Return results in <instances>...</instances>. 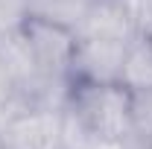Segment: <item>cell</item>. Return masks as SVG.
Segmentation results:
<instances>
[{
  "label": "cell",
  "instance_id": "6da1fadb",
  "mask_svg": "<svg viewBox=\"0 0 152 149\" xmlns=\"http://www.w3.org/2000/svg\"><path fill=\"white\" fill-rule=\"evenodd\" d=\"M64 117L88 140H132V91L120 82H70Z\"/></svg>",
  "mask_w": 152,
  "mask_h": 149
},
{
  "label": "cell",
  "instance_id": "7a4b0ae2",
  "mask_svg": "<svg viewBox=\"0 0 152 149\" xmlns=\"http://www.w3.org/2000/svg\"><path fill=\"white\" fill-rule=\"evenodd\" d=\"M0 149H64V105H18L0 129Z\"/></svg>",
  "mask_w": 152,
  "mask_h": 149
},
{
  "label": "cell",
  "instance_id": "3957f363",
  "mask_svg": "<svg viewBox=\"0 0 152 149\" xmlns=\"http://www.w3.org/2000/svg\"><path fill=\"white\" fill-rule=\"evenodd\" d=\"M23 35H26V44L35 56L41 73L47 76V82H53L56 88H70L76 32L64 29V26H56V23H47V20L26 18Z\"/></svg>",
  "mask_w": 152,
  "mask_h": 149
},
{
  "label": "cell",
  "instance_id": "277c9868",
  "mask_svg": "<svg viewBox=\"0 0 152 149\" xmlns=\"http://www.w3.org/2000/svg\"><path fill=\"white\" fill-rule=\"evenodd\" d=\"M129 41L105 35H76L70 82H120Z\"/></svg>",
  "mask_w": 152,
  "mask_h": 149
},
{
  "label": "cell",
  "instance_id": "5b68a950",
  "mask_svg": "<svg viewBox=\"0 0 152 149\" xmlns=\"http://www.w3.org/2000/svg\"><path fill=\"white\" fill-rule=\"evenodd\" d=\"M76 35H105V38H123L132 41L137 35L134 29V15L129 0H96L76 29Z\"/></svg>",
  "mask_w": 152,
  "mask_h": 149
},
{
  "label": "cell",
  "instance_id": "8992f818",
  "mask_svg": "<svg viewBox=\"0 0 152 149\" xmlns=\"http://www.w3.org/2000/svg\"><path fill=\"white\" fill-rule=\"evenodd\" d=\"M120 85L132 93L149 91L152 88V38L134 35L126 47L123 70H120Z\"/></svg>",
  "mask_w": 152,
  "mask_h": 149
},
{
  "label": "cell",
  "instance_id": "52a82bcc",
  "mask_svg": "<svg viewBox=\"0 0 152 149\" xmlns=\"http://www.w3.org/2000/svg\"><path fill=\"white\" fill-rule=\"evenodd\" d=\"M96 0H26L29 6V18L35 20H47L64 29H79L82 20L88 18L91 6Z\"/></svg>",
  "mask_w": 152,
  "mask_h": 149
},
{
  "label": "cell",
  "instance_id": "ba28073f",
  "mask_svg": "<svg viewBox=\"0 0 152 149\" xmlns=\"http://www.w3.org/2000/svg\"><path fill=\"white\" fill-rule=\"evenodd\" d=\"M152 137V88L132 93V140L137 149Z\"/></svg>",
  "mask_w": 152,
  "mask_h": 149
},
{
  "label": "cell",
  "instance_id": "9c48e42d",
  "mask_svg": "<svg viewBox=\"0 0 152 149\" xmlns=\"http://www.w3.org/2000/svg\"><path fill=\"white\" fill-rule=\"evenodd\" d=\"M29 18L26 0H0V38L20 29Z\"/></svg>",
  "mask_w": 152,
  "mask_h": 149
},
{
  "label": "cell",
  "instance_id": "30bf717a",
  "mask_svg": "<svg viewBox=\"0 0 152 149\" xmlns=\"http://www.w3.org/2000/svg\"><path fill=\"white\" fill-rule=\"evenodd\" d=\"M132 3V15H134V29L137 35L152 38V0H129Z\"/></svg>",
  "mask_w": 152,
  "mask_h": 149
},
{
  "label": "cell",
  "instance_id": "8fae6325",
  "mask_svg": "<svg viewBox=\"0 0 152 149\" xmlns=\"http://www.w3.org/2000/svg\"><path fill=\"white\" fill-rule=\"evenodd\" d=\"M9 105H20L15 99V88H12V79L6 73L3 61H0V108H9Z\"/></svg>",
  "mask_w": 152,
  "mask_h": 149
},
{
  "label": "cell",
  "instance_id": "7c38bea8",
  "mask_svg": "<svg viewBox=\"0 0 152 149\" xmlns=\"http://www.w3.org/2000/svg\"><path fill=\"white\" fill-rule=\"evenodd\" d=\"M140 149H152V137H149V140H146V143H143Z\"/></svg>",
  "mask_w": 152,
  "mask_h": 149
}]
</instances>
